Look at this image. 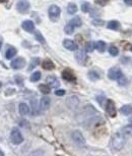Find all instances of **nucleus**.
Listing matches in <instances>:
<instances>
[{"label": "nucleus", "instance_id": "4468645a", "mask_svg": "<svg viewBox=\"0 0 132 156\" xmlns=\"http://www.w3.org/2000/svg\"><path fill=\"white\" fill-rule=\"evenodd\" d=\"M63 46H64L66 49L70 50V51H76L77 50V45L75 44L72 40H69V39H66L64 40V42H63Z\"/></svg>", "mask_w": 132, "mask_h": 156}, {"label": "nucleus", "instance_id": "473e14b6", "mask_svg": "<svg viewBox=\"0 0 132 156\" xmlns=\"http://www.w3.org/2000/svg\"><path fill=\"white\" fill-rule=\"evenodd\" d=\"M35 35H36V39L39 41L40 43H45V39H44V37H43V35L41 34V33L39 32V31H35Z\"/></svg>", "mask_w": 132, "mask_h": 156}, {"label": "nucleus", "instance_id": "cd10ccee", "mask_svg": "<svg viewBox=\"0 0 132 156\" xmlns=\"http://www.w3.org/2000/svg\"><path fill=\"white\" fill-rule=\"evenodd\" d=\"M74 29H75V28L71 25V24H68V25H66V26H65V28H64V32L66 33V34H68V35H71V34H73Z\"/></svg>", "mask_w": 132, "mask_h": 156}, {"label": "nucleus", "instance_id": "b1692460", "mask_svg": "<svg viewBox=\"0 0 132 156\" xmlns=\"http://www.w3.org/2000/svg\"><path fill=\"white\" fill-rule=\"evenodd\" d=\"M86 55L84 52H82V51H79V52H77V54H76V59L78 60L79 63H84V60H86Z\"/></svg>", "mask_w": 132, "mask_h": 156}, {"label": "nucleus", "instance_id": "37998d69", "mask_svg": "<svg viewBox=\"0 0 132 156\" xmlns=\"http://www.w3.org/2000/svg\"><path fill=\"white\" fill-rule=\"evenodd\" d=\"M1 47H2V42L0 41V49H1Z\"/></svg>", "mask_w": 132, "mask_h": 156}, {"label": "nucleus", "instance_id": "2f4dec72", "mask_svg": "<svg viewBox=\"0 0 132 156\" xmlns=\"http://www.w3.org/2000/svg\"><path fill=\"white\" fill-rule=\"evenodd\" d=\"M94 49H95V43H94V42H88L86 44V52H93Z\"/></svg>", "mask_w": 132, "mask_h": 156}, {"label": "nucleus", "instance_id": "423d86ee", "mask_svg": "<svg viewBox=\"0 0 132 156\" xmlns=\"http://www.w3.org/2000/svg\"><path fill=\"white\" fill-rule=\"evenodd\" d=\"M106 111L109 114L111 117H115L116 116V106H115V103L113 100L108 99L107 100V105H106Z\"/></svg>", "mask_w": 132, "mask_h": 156}, {"label": "nucleus", "instance_id": "c9c22d12", "mask_svg": "<svg viewBox=\"0 0 132 156\" xmlns=\"http://www.w3.org/2000/svg\"><path fill=\"white\" fill-rule=\"evenodd\" d=\"M95 2L98 5H101V6H105L106 4L109 2V0H95Z\"/></svg>", "mask_w": 132, "mask_h": 156}, {"label": "nucleus", "instance_id": "39448f33", "mask_svg": "<svg viewBox=\"0 0 132 156\" xmlns=\"http://www.w3.org/2000/svg\"><path fill=\"white\" fill-rule=\"evenodd\" d=\"M122 76H123V74H122L121 69L118 68H110L109 73H108V77H109V79L112 81H118Z\"/></svg>", "mask_w": 132, "mask_h": 156}, {"label": "nucleus", "instance_id": "5701e85b", "mask_svg": "<svg viewBox=\"0 0 132 156\" xmlns=\"http://www.w3.org/2000/svg\"><path fill=\"white\" fill-rule=\"evenodd\" d=\"M40 58L39 57H34V58L32 59V61H30V66H29V71H33L35 68H36L37 65H39V63H40Z\"/></svg>", "mask_w": 132, "mask_h": 156}, {"label": "nucleus", "instance_id": "49530a36", "mask_svg": "<svg viewBox=\"0 0 132 156\" xmlns=\"http://www.w3.org/2000/svg\"><path fill=\"white\" fill-rule=\"evenodd\" d=\"M130 50H131V51H132V46H131V48H130Z\"/></svg>", "mask_w": 132, "mask_h": 156}, {"label": "nucleus", "instance_id": "a18cd8bd", "mask_svg": "<svg viewBox=\"0 0 132 156\" xmlns=\"http://www.w3.org/2000/svg\"><path fill=\"white\" fill-rule=\"evenodd\" d=\"M4 1H6V0H0V2H4Z\"/></svg>", "mask_w": 132, "mask_h": 156}, {"label": "nucleus", "instance_id": "6e6552de", "mask_svg": "<svg viewBox=\"0 0 132 156\" xmlns=\"http://www.w3.org/2000/svg\"><path fill=\"white\" fill-rule=\"evenodd\" d=\"M51 105V99L48 97V96H43V97L41 98V100H40V110L41 111H46V110L49 109V107H50Z\"/></svg>", "mask_w": 132, "mask_h": 156}, {"label": "nucleus", "instance_id": "1a4fd4ad", "mask_svg": "<svg viewBox=\"0 0 132 156\" xmlns=\"http://www.w3.org/2000/svg\"><path fill=\"white\" fill-rule=\"evenodd\" d=\"M25 65V59L23 57H17L11 62V68L13 69H22Z\"/></svg>", "mask_w": 132, "mask_h": 156}, {"label": "nucleus", "instance_id": "412c9836", "mask_svg": "<svg viewBox=\"0 0 132 156\" xmlns=\"http://www.w3.org/2000/svg\"><path fill=\"white\" fill-rule=\"evenodd\" d=\"M88 77L89 78V80H91V81H96L101 78L100 74L96 71H89L88 73Z\"/></svg>", "mask_w": 132, "mask_h": 156}, {"label": "nucleus", "instance_id": "7c9ffc66", "mask_svg": "<svg viewBox=\"0 0 132 156\" xmlns=\"http://www.w3.org/2000/svg\"><path fill=\"white\" fill-rule=\"evenodd\" d=\"M109 53L112 55V56H117L119 54V49L115 46H111L109 48Z\"/></svg>", "mask_w": 132, "mask_h": 156}, {"label": "nucleus", "instance_id": "9b49d317", "mask_svg": "<svg viewBox=\"0 0 132 156\" xmlns=\"http://www.w3.org/2000/svg\"><path fill=\"white\" fill-rule=\"evenodd\" d=\"M22 27L25 32L28 33H34L35 32V25L32 21L27 20V21H22Z\"/></svg>", "mask_w": 132, "mask_h": 156}, {"label": "nucleus", "instance_id": "4be33fe9", "mask_svg": "<svg viewBox=\"0 0 132 156\" xmlns=\"http://www.w3.org/2000/svg\"><path fill=\"white\" fill-rule=\"evenodd\" d=\"M107 28L110 30H118L120 28V24L118 21H111L107 24Z\"/></svg>", "mask_w": 132, "mask_h": 156}, {"label": "nucleus", "instance_id": "c03bdc74", "mask_svg": "<svg viewBox=\"0 0 132 156\" xmlns=\"http://www.w3.org/2000/svg\"><path fill=\"white\" fill-rule=\"evenodd\" d=\"M1 87H2V84H1V82H0V91H1Z\"/></svg>", "mask_w": 132, "mask_h": 156}, {"label": "nucleus", "instance_id": "aec40b11", "mask_svg": "<svg viewBox=\"0 0 132 156\" xmlns=\"http://www.w3.org/2000/svg\"><path fill=\"white\" fill-rule=\"evenodd\" d=\"M42 68L44 69H46V71H50V69H53L55 68V65H54V63L52 62L51 60H44L43 63H42Z\"/></svg>", "mask_w": 132, "mask_h": 156}, {"label": "nucleus", "instance_id": "7ed1b4c3", "mask_svg": "<svg viewBox=\"0 0 132 156\" xmlns=\"http://www.w3.org/2000/svg\"><path fill=\"white\" fill-rule=\"evenodd\" d=\"M10 140L15 145H20L23 142V136L17 128H13L10 134Z\"/></svg>", "mask_w": 132, "mask_h": 156}, {"label": "nucleus", "instance_id": "a19ab883", "mask_svg": "<svg viewBox=\"0 0 132 156\" xmlns=\"http://www.w3.org/2000/svg\"><path fill=\"white\" fill-rule=\"evenodd\" d=\"M129 124H130V126L132 127V117H130V118H129Z\"/></svg>", "mask_w": 132, "mask_h": 156}, {"label": "nucleus", "instance_id": "a878e982", "mask_svg": "<svg viewBox=\"0 0 132 156\" xmlns=\"http://www.w3.org/2000/svg\"><path fill=\"white\" fill-rule=\"evenodd\" d=\"M72 26H73L74 28H77V27H81V26L82 25V21L81 20V18H78V16H75L74 18H72L71 21H70V23Z\"/></svg>", "mask_w": 132, "mask_h": 156}, {"label": "nucleus", "instance_id": "f704fd0d", "mask_svg": "<svg viewBox=\"0 0 132 156\" xmlns=\"http://www.w3.org/2000/svg\"><path fill=\"white\" fill-rule=\"evenodd\" d=\"M29 156H44V151L40 150V149L36 150V151H33Z\"/></svg>", "mask_w": 132, "mask_h": 156}, {"label": "nucleus", "instance_id": "0eeeda50", "mask_svg": "<svg viewBox=\"0 0 132 156\" xmlns=\"http://www.w3.org/2000/svg\"><path fill=\"white\" fill-rule=\"evenodd\" d=\"M16 8H17V11L20 13H28L30 9V3L27 0H20V1L17 2Z\"/></svg>", "mask_w": 132, "mask_h": 156}, {"label": "nucleus", "instance_id": "a211bd4d", "mask_svg": "<svg viewBox=\"0 0 132 156\" xmlns=\"http://www.w3.org/2000/svg\"><path fill=\"white\" fill-rule=\"evenodd\" d=\"M122 133V135H123L125 138H129V137H132V127L131 126H126L124 127L123 129L120 131Z\"/></svg>", "mask_w": 132, "mask_h": 156}, {"label": "nucleus", "instance_id": "f03ea898", "mask_svg": "<svg viewBox=\"0 0 132 156\" xmlns=\"http://www.w3.org/2000/svg\"><path fill=\"white\" fill-rule=\"evenodd\" d=\"M71 139H72V141L74 142L75 145L79 146V147H83V146H86V138L83 137V135H82V133L81 131L72 132Z\"/></svg>", "mask_w": 132, "mask_h": 156}, {"label": "nucleus", "instance_id": "393cba45", "mask_svg": "<svg viewBox=\"0 0 132 156\" xmlns=\"http://www.w3.org/2000/svg\"><path fill=\"white\" fill-rule=\"evenodd\" d=\"M77 11V5L75 3H69L67 6V13L69 14H74Z\"/></svg>", "mask_w": 132, "mask_h": 156}, {"label": "nucleus", "instance_id": "dca6fc26", "mask_svg": "<svg viewBox=\"0 0 132 156\" xmlns=\"http://www.w3.org/2000/svg\"><path fill=\"white\" fill-rule=\"evenodd\" d=\"M17 53V50L15 49V47H9L7 50H6V53H5V57L7 59H11L15 56V54Z\"/></svg>", "mask_w": 132, "mask_h": 156}, {"label": "nucleus", "instance_id": "e433bc0d", "mask_svg": "<svg viewBox=\"0 0 132 156\" xmlns=\"http://www.w3.org/2000/svg\"><path fill=\"white\" fill-rule=\"evenodd\" d=\"M55 94L57 96H64L65 95V91L64 90H60V89H58V90L55 91Z\"/></svg>", "mask_w": 132, "mask_h": 156}, {"label": "nucleus", "instance_id": "c85d7f7f", "mask_svg": "<svg viewBox=\"0 0 132 156\" xmlns=\"http://www.w3.org/2000/svg\"><path fill=\"white\" fill-rule=\"evenodd\" d=\"M30 103H32V109H33V113H34V114H38V113H39L40 107H38L37 100H32V101H30Z\"/></svg>", "mask_w": 132, "mask_h": 156}, {"label": "nucleus", "instance_id": "58836bf2", "mask_svg": "<svg viewBox=\"0 0 132 156\" xmlns=\"http://www.w3.org/2000/svg\"><path fill=\"white\" fill-rule=\"evenodd\" d=\"M126 79H125V77L124 76H122L121 78L119 79V80H118V83L120 84V85H123V84H126Z\"/></svg>", "mask_w": 132, "mask_h": 156}, {"label": "nucleus", "instance_id": "f257e3e1", "mask_svg": "<svg viewBox=\"0 0 132 156\" xmlns=\"http://www.w3.org/2000/svg\"><path fill=\"white\" fill-rule=\"evenodd\" d=\"M125 142H126V138L122 135L121 132H118V133H115L114 135L112 136V139H111V145H112V148L114 150H121L123 148V146L125 145Z\"/></svg>", "mask_w": 132, "mask_h": 156}, {"label": "nucleus", "instance_id": "2eb2a0df", "mask_svg": "<svg viewBox=\"0 0 132 156\" xmlns=\"http://www.w3.org/2000/svg\"><path fill=\"white\" fill-rule=\"evenodd\" d=\"M18 110H20V113L22 114V116H28V114H30V106L27 104V103H20V105H18Z\"/></svg>", "mask_w": 132, "mask_h": 156}, {"label": "nucleus", "instance_id": "ea45409f", "mask_svg": "<svg viewBox=\"0 0 132 156\" xmlns=\"http://www.w3.org/2000/svg\"><path fill=\"white\" fill-rule=\"evenodd\" d=\"M124 2L129 6H132V0H124Z\"/></svg>", "mask_w": 132, "mask_h": 156}, {"label": "nucleus", "instance_id": "79ce46f5", "mask_svg": "<svg viewBox=\"0 0 132 156\" xmlns=\"http://www.w3.org/2000/svg\"><path fill=\"white\" fill-rule=\"evenodd\" d=\"M0 156H4V153H3V151H1V150H0Z\"/></svg>", "mask_w": 132, "mask_h": 156}, {"label": "nucleus", "instance_id": "9d476101", "mask_svg": "<svg viewBox=\"0 0 132 156\" xmlns=\"http://www.w3.org/2000/svg\"><path fill=\"white\" fill-rule=\"evenodd\" d=\"M78 103H79L78 98H77L76 96H70V97H68L67 100H66V105L71 110L76 109V107L78 106Z\"/></svg>", "mask_w": 132, "mask_h": 156}, {"label": "nucleus", "instance_id": "20e7f679", "mask_svg": "<svg viewBox=\"0 0 132 156\" xmlns=\"http://www.w3.org/2000/svg\"><path fill=\"white\" fill-rule=\"evenodd\" d=\"M48 13H49V18H50L53 21H56L59 18V16H60L61 9H60V7L57 5H51L49 7Z\"/></svg>", "mask_w": 132, "mask_h": 156}, {"label": "nucleus", "instance_id": "ddd939ff", "mask_svg": "<svg viewBox=\"0 0 132 156\" xmlns=\"http://www.w3.org/2000/svg\"><path fill=\"white\" fill-rule=\"evenodd\" d=\"M46 82H47V84H48V86L50 88H58L59 85H60V83H59L58 79L56 78L55 76H49V77H47Z\"/></svg>", "mask_w": 132, "mask_h": 156}, {"label": "nucleus", "instance_id": "f8f14e48", "mask_svg": "<svg viewBox=\"0 0 132 156\" xmlns=\"http://www.w3.org/2000/svg\"><path fill=\"white\" fill-rule=\"evenodd\" d=\"M62 78L67 82H74L76 80V79H75V76L73 75V73H72V71L69 68L64 69V71H62Z\"/></svg>", "mask_w": 132, "mask_h": 156}, {"label": "nucleus", "instance_id": "f3484780", "mask_svg": "<svg viewBox=\"0 0 132 156\" xmlns=\"http://www.w3.org/2000/svg\"><path fill=\"white\" fill-rule=\"evenodd\" d=\"M95 48H96V49H98L99 52L103 53V52L106 51V48H107V45H106V43L104 42V41H98V42L95 43Z\"/></svg>", "mask_w": 132, "mask_h": 156}, {"label": "nucleus", "instance_id": "bb28decb", "mask_svg": "<svg viewBox=\"0 0 132 156\" xmlns=\"http://www.w3.org/2000/svg\"><path fill=\"white\" fill-rule=\"evenodd\" d=\"M39 90L41 91V92L43 93V94L47 95V94H49V93H50L51 88L49 87L48 85H45V84H42V85L39 86Z\"/></svg>", "mask_w": 132, "mask_h": 156}, {"label": "nucleus", "instance_id": "6ab92c4d", "mask_svg": "<svg viewBox=\"0 0 132 156\" xmlns=\"http://www.w3.org/2000/svg\"><path fill=\"white\" fill-rule=\"evenodd\" d=\"M120 112L124 116H130L132 114V106L131 105H123V106L120 108Z\"/></svg>", "mask_w": 132, "mask_h": 156}, {"label": "nucleus", "instance_id": "4c0bfd02", "mask_svg": "<svg viewBox=\"0 0 132 156\" xmlns=\"http://www.w3.org/2000/svg\"><path fill=\"white\" fill-rule=\"evenodd\" d=\"M93 24H94V25H95V26H103L105 23H104V21H102V20H100V21L96 20V21H93Z\"/></svg>", "mask_w": 132, "mask_h": 156}, {"label": "nucleus", "instance_id": "72a5a7b5", "mask_svg": "<svg viewBox=\"0 0 132 156\" xmlns=\"http://www.w3.org/2000/svg\"><path fill=\"white\" fill-rule=\"evenodd\" d=\"M89 9H91V4H89L88 2H84V3H82L81 10L83 11V13H88Z\"/></svg>", "mask_w": 132, "mask_h": 156}, {"label": "nucleus", "instance_id": "c756f323", "mask_svg": "<svg viewBox=\"0 0 132 156\" xmlns=\"http://www.w3.org/2000/svg\"><path fill=\"white\" fill-rule=\"evenodd\" d=\"M41 79V73L40 71H35L32 76H30V82H38Z\"/></svg>", "mask_w": 132, "mask_h": 156}]
</instances>
